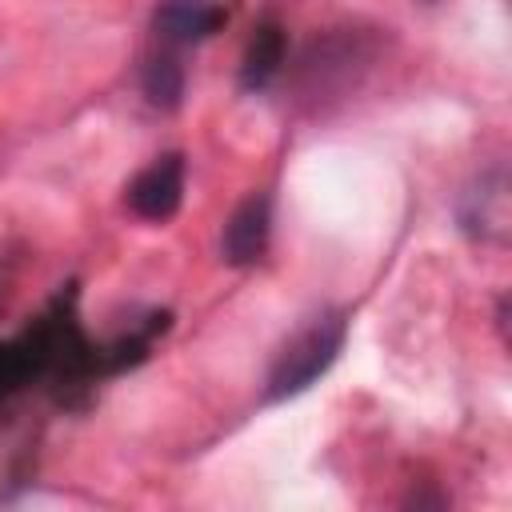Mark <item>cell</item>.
<instances>
[{
	"label": "cell",
	"instance_id": "6da1fadb",
	"mask_svg": "<svg viewBox=\"0 0 512 512\" xmlns=\"http://www.w3.org/2000/svg\"><path fill=\"white\" fill-rule=\"evenodd\" d=\"M344 316L340 312H324L316 320H308L280 352H276V364L268 372V400H288V396H300L304 388H312L328 368L332 360L340 356L344 348Z\"/></svg>",
	"mask_w": 512,
	"mask_h": 512
},
{
	"label": "cell",
	"instance_id": "7a4b0ae2",
	"mask_svg": "<svg viewBox=\"0 0 512 512\" xmlns=\"http://www.w3.org/2000/svg\"><path fill=\"white\" fill-rule=\"evenodd\" d=\"M184 200V156L180 152H164L156 156L144 172H136V180L128 184V208L140 220L164 224L180 212Z\"/></svg>",
	"mask_w": 512,
	"mask_h": 512
},
{
	"label": "cell",
	"instance_id": "3957f363",
	"mask_svg": "<svg viewBox=\"0 0 512 512\" xmlns=\"http://www.w3.org/2000/svg\"><path fill=\"white\" fill-rule=\"evenodd\" d=\"M268 236H272V200L264 192H252L228 216L224 236H220V252L228 264H256L268 248Z\"/></svg>",
	"mask_w": 512,
	"mask_h": 512
},
{
	"label": "cell",
	"instance_id": "277c9868",
	"mask_svg": "<svg viewBox=\"0 0 512 512\" xmlns=\"http://www.w3.org/2000/svg\"><path fill=\"white\" fill-rule=\"evenodd\" d=\"M220 24V12L208 4V0H160L156 12H152V28L164 44H200L216 32Z\"/></svg>",
	"mask_w": 512,
	"mask_h": 512
},
{
	"label": "cell",
	"instance_id": "5b68a950",
	"mask_svg": "<svg viewBox=\"0 0 512 512\" xmlns=\"http://www.w3.org/2000/svg\"><path fill=\"white\" fill-rule=\"evenodd\" d=\"M140 88H144L152 108H160V112L180 108V100H184V64L172 52L148 56V64L140 72Z\"/></svg>",
	"mask_w": 512,
	"mask_h": 512
},
{
	"label": "cell",
	"instance_id": "8992f818",
	"mask_svg": "<svg viewBox=\"0 0 512 512\" xmlns=\"http://www.w3.org/2000/svg\"><path fill=\"white\" fill-rule=\"evenodd\" d=\"M284 64V36H280V28H272V24H264L256 36H252V44H248V56H244V68H240V84L252 92V88H264L272 76H276V68Z\"/></svg>",
	"mask_w": 512,
	"mask_h": 512
}]
</instances>
